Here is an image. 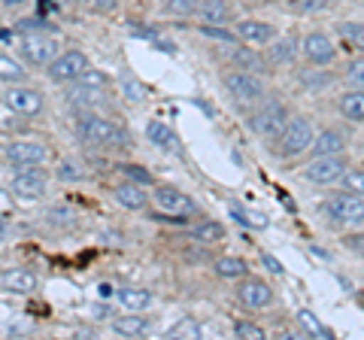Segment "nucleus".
Returning <instances> with one entry per match:
<instances>
[{
    "instance_id": "1",
    "label": "nucleus",
    "mask_w": 364,
    "mask_h": 340,
    "mask_svg": "<svg viewBox=\"0 0 364 340\" xmlns=\"http://www.w3.org/2000/svg\"><path fill=\"white\" fill-rule=\"evenodd\" d=\"M322 216L334 225H346V228H358L364 225V198L352 195V191H337L322 201Z\"/></svg>"
},
{
    "instance_id": "2",
    "label": "nucleus",
    "mask_w": 364,
    "mask_h": 340,
    "mask_svg": "<svg viewBox=\"0 0 364 340\" xmlns=\"http://www.w3.org/2000/svg\"><path fill=\"white\" fill-rule=\"evenodd\" d=\"M76 134H79V140H85L91 146H128V134L116 122L91 116V112L76 122Z\"/></svg>"
},
{
    "instance_id": "3",
    "label": "nucleus",
    "mask_w": 364,
    "mask_h": 340,
    "mask_svg": "<svg viewBox=\"0 0 364 340\" xmlns=\"http://www.w3.org/2000/svg\"><path fill=\"white\" fill-rule=\"evenodd\" d=\"M313 140H316L313 122L306 116H289L286 128H282L279 137H277V155L294 158V155H301L304 149H310Z\"/></svg>"
},
{
    "instance_id": "4",
    "label": "nucleus",
    "mask_w": 364,
    "mask_h": 340,
    "mask_svg": "<svg viewBox=\"0 0 364 340\" xmlns=\"http://www.w3.org/2000/svg\"><path fill=\"white\" fill-rule=\"evenodd\" d=\"M286 122H289L286 104H279V100H267V104H261L252 116H249V128H252L258 137L277 140L279 131L286 128Z\"/></svg>"
},
{
    "instance_id": "5",
    "label": "nucleus",
    "mask_w": 364,
    "mask_h": 340,
    "mask_svg": "<svg viewBox=\"0 0 364 340\" xmlns=\"http://www.w3.org/2000/svg\"><path fill=\"white\" fill-rule=\"evenodd\" d=\"M349 170L346 158L343 155H316L313 161L304 164V179L313 186H331V183H340L343 179V174Z\"/></svg>"
},
{
    "instance_id": "6",
    "label": "nucleus",
    "mask_w": 364,
    "mask_h": 340,
    "mask_svg": "<svg viewBox=\"0 0 364 340\" xmlns=\"http://www.w3.org/2000/svg\"><path fill=\"white\" fill-rule=\"evenodd\" d=\"M155 203H158V210L164 213L161 219H173V222H186L191 213H198V203L188 195H182V191L173 188V186H158L155 188Z\"/></svg>"
},
{
    "instance_id": "7",
    "label": "nucleus",
    "mask_w": 364,
    "mask_h": 340,
    "mask_svg": "<svg viewBox=\"0 0 364 340\" xmlns=\"http://www.w3.org/2000/svg\"><path fill=\"white\" fill-rule=\"evenodd\" d=\"M225 88L231 92L234 100L240 104H255L264 95V83L258 79V73H246V70H234V73H225Z\"/></svg>"
},
{
    "instance_id": "8",
    "label": "nucleus",
    "mask_w": 364,
    "mask_h": 340,
    "mask_svg": "<svg viewBox=\"0 0 364 340\" xmlns=\"http://www.w3.org/2000/svg\"><path fill=\"white\" fill-rule=\"evenodd\" d=\"M18 52L25 55L28 64H52L55 58H58V43H55L52 37H46V33H28V37H21V46Z\"/></svg>"
},
{
    "instance_id": "9",
    "label": "nucleus",
    "mask_w": 364,
    "mask_h": 340,
    "mask_svg": "<svg viewBox=\"0 0 364 340\" xmlns=\"http://www.w3.org/2000/svg\"><path fill=\"white\" fill-rule=\"evenodd\" d=\"M301 52H304V58L316 64V67H322V64H331L337 58V46H334V40L328 37V33L322 31H313V33H306V37L301 40Z\"/></svg>"
},
{
    "instance_id": "10",
    "label": "nucleus",
    "mask_w": 364,
    "mask_h": 340,
    "mask_svg": "<svg viewBox=\"0 0 364 340\" xmlns=\"http://www.w3.org/2000/svg\"><path fill=\"white\" fill-rule=\"evenodd\" d=\"M85 70H88V58L82 52H64L49 64V79L52 83H76Z\"/></svg>"
},
{
    "instance_id": "11",
    "label": "nucleus",
    "mask_w": 364,
    "mask_h": 340,
    "mask_svg": "<svg viewBox=\"0 0 364 340\" xmlns=\"http://www.w3.org/2000/svg\"><path fill=\"white\" fill-rule=\"evenodd\" d=\"M237 301H240L243 307H249V310L270 307L273 304V289L258 277H243L240 286H237Z\"/></svg>"
},
{
    "instance_id": "12",
    "label": "nucleus",
    "mask_w": 364,
    "mask_h": 340,
    "mask_svg": "<svg viewBox=\"0 0 364 340\" xmlns=\"http://www.w3.org/2000/svg\"><path fill=\"white\" fill-rule=\"evenodd\" d=\"M13 195L21 201H37L46 195V174L37 167H18L13 176Z\"/></svg>"
},
{
    "instance_id": "13",
    "label": "nucleus",
    "mask_w": 364,
    "mask_h": 340,
    "mask_svg": "<svg viewBox=\"0 0 364 340\" xmlns=\"http://www.w3.org/2000/svg\"><path fill=\"white\" fill-rule=\"evenodd\" d=\"M4 104L13 110V112H21V116H37L43 110V95L37 88H25V85H13L9 92L4 95Z\"/></svg>"
},
{
    "instance_id": "14",
    "label": "nucleus",
    "mask_w": 364,
    "mask_h": 340,
    "mask_svg": "<svg viewBox=\"0 0 364 340\" xmlns=\"http://www.w3.org/2000/svg\"><path fill=\"white\" fill-rule=\"evenodd\" d=\"M6 158L13 161V167H37L49 158V149L43 143H33V140H18L6 149Z\"/></svg>"
},
{
    "instance_id": "15",
    "label": "nucleus",
    "mask_w": 364,
    "mask_h": 340,
    "mask_svg": "<svg viewBox=\"0 0 364 340\" xmlns=\"http://www.w3.org/2000/svg\"><path fill=\"white\" fill-rule=\"evenodd\" d=\"M237 37L246 46H267V43L277 40V28L267 25V21H258V18H243L237 21Z\"/></svg>"
},
{
    "instance_id": "16",
    "label": "nucleus",
    "mask_w": 364,
    "mask_h": 340,
    "mask_svg": "<svg viewBox=\"0 0 364 340\" xmlns=\"http://www.w3.org/2000/svg\"><path fill=\"white\" fill-rule=\"evenodd\" d=\"M231 64H234V70H246V73H267V58L261 52H255V46H237L231 49Z\"/></svg>"
},
{
    "instance_id": "17",
    "label": "nucleus",
    "mask_w": 364,
    "mask_h": 340,
    "mask_svg": "<svg viewBox=\"0 0 364 340\" xmlns=\"http://www.w3.org/2000/svg\"><path fill=\"white\" fill-rule=\"evenodd\" d=\"M198 16L203 25H231L234 21V6L228 0H200L198 6Z\"/></svg>"
},
{
    "instance_id": "18",
    "label": "nucleus",
    "mask_w": 364,
    "mask_h": 340,
    "mask_svg": "<svg viewBox=\"0 0 364 340\" xmlns=\"http://www.w3.org/2000/svg\"><path fill=\"white\" fill-rule=\"evenodd\" d=\"M6 292H16V294H31L40 289V280L31 274V270H21V267H13V270H4V277H0Z\"/></svg>"
},
{
    "instance_id": "19",
    "label": "nucleus",
    "mask_w": 364,
    "mask_h": 340,
    "mask_svg": "<svg viewBox=\"0 0 364 340\" xmlns=\"http://www.w3.org/2000/svg\"><path fill=\"white\" fill-rule=\"evenodd\" d=\"M337 110H340V116H343L346 122L364 124V88H352V92L340 95Z\"/></svg>"
},
{
    "instance_id": "20",
    "label": "nucleus",
    "mask_w": 364,
    "mask_h": 340,
    "mask_svg": "<svg viewBox=\"0 0 364 340\" xmlns=\"http://www.w3.org/2000/svg\"><path fill=\"white\" fill-rule=\"evenodd\" d=\"M146 137H149V143H155L158 149H164V152H179V137H176V131L170 128V124H164V122H149V124H146Z\"/></svg>"
},
{
    "instance_id": "21",
    "label": "nucleus",
    "mask_w": 364,
    "mask_h": 340,
    "mask_svg": "<svg viewBox=\"0 0 364 340\" xmlns=\"http://www.w3.org/2000/svg\"><path fill=\"white\" fill-rule=\"evenodd\" d=\"M310 149H313L316 155H343V149H346V137H343L340 131L328 128V131H322V134H316V140H313Z\"/></svg>"
},
{
    "instance_id": "22",
    "label": "nucleus",
    "mask_w": 364,
    "mask_h": 340,
    "mask_svg": "<svg viewBox=\"0 0 364 340\" xmlns=\"http://www.w3.org/2000/svg\"><path fill=\"white\" fill-rule=\"evenodd\" d=\"M116 201L122 203V207H128V210H143L146 203H149V198H146V191L140 188V183H122L116 188Z\"/></svg>"
},
{
    "instance_id": "23",
    "label": "nucleus",
    "mask_w": 364,
    "mask_h": 340,
    "mask_svg": "<svg viewBox=\"0 0 364 340\" xmlns=\"http://www.w3.org/2000/svg\"><path fill=\"white\" fill-rule=\"evenodd\" d=\"M213 270H215V274H219L222 280H243V277H249V265L243 262V258H237V255H222V258H215Z\"/></svg>"
},
{
    "instance_id": "24",
    "label": "nucleus",
    "mask_w": 364,
    "mask_h": 340,
    "mask_svg": "<svg viewBox=\"0 0 364 340\" xmlns=\"http://www.w3.org/2000/svg\"><path fill=\"white\" fill-rule=\"evenodd\" d=\"M67 100H70V107H79V110H91L97 104H104V88H91V85H79L70 95H67Z\"/></svg>"
},
{
    "instance_id": "25",
    "label": "nucleus",
    "mask_w": 364,
    "mask_h": 340,
    "mask_svg": "<svg viewBox=\"0 0 364 340\" xmlns=\"http://www.w3.org/2000/svg\"><path fill=\"white\" fill-rule=\"evenodd\" d=\"M112 331H116L119 337H143L146 331H149V322L131 310L128 316H122V319L112 322Z\"/></svg>"
},
{
    "instance_id": "26",
    "label": "nucleus",
    "mask_w": 364,
    "mask_h": 340,
    "mask_svg": "<svg viewBox=\"0 0 364 340\" xmlns=\"http://www.w3.org/2000/svg\"><path fill=\"white\" fill-rule=\"evenodd\" d=\"M301 52V43L298 40H291V37H282V40H277L270 46V52H267V61L270 64H289L294 55Z\"/></svg>"
},
{
    "instance_id": "27",
    "label": "nucleus",
    "mask_w": 364,
    "mask_h": 340,
    "mask_svg": "<svg viewBox=\"0 0 364 340\" xmlns=\"http://www.w3.org/2000/svg\"><path fill=\"white\" fill-rule=\"evenodd\" d=\"M119 301H122L124 310L140 313V310H146L152 304V292L149 289H122L119 292Z\"/></svg>"
},
{
    "instance_id": "28",
    "label": "nucleus",
    "mask_w": 364,
    "mask_h": 340,
    "mask_svg": "<svg viewBox=\"0 0 364 340\" xmlns=\"http://www.w3.org/2000/svg\"><path fill=\"white\" fill-rule=\"evenodd\" d=\"M191 237H195L198 243H203V246H207V243H219V240H225V225L207 219V222H200V225L191 228Z\"/></svg>"
},
{
    "instance_id": "29",
    "label": "nucleus",
    "mask_w": 364,
    "mask_h": 340,
    "mask_svg": "<svg viewBox=\"0 0 364 340\" xmlns=\"http://www.w3.org/2000/svg\"><path fill=\"white\" fill-rule=\"evenodd\" d=\"M340 37H343L346 49H355L364 55V21H343L340 25Z\"/></svg>"
},
{
    "instance_id": "30",
    "label": "nucleus",
    "mask_w": 364,
    "mask_h": 340,
    "mask_svg": "<svg viewBox=\"0 0 364 340\" xmlns=\"http://www.w3.org/2000/svg\"><path fill=\"white\" fill-rule=\"evenodd\" d=\"M25 79V67L18 61H13L9 55H0V83H9V85H18Z\"/></svg>"
},
{
    "instance_id": "31",
    "label": "nucleus",
    "mask_w": 364,
    "mask_h": 340,
    "mask_svg": "<svg viewBox=\"0 0 364 340\" xmlns=\"http://www.w3.org/2000/svg\"><path fill=\"white\" fill-rule=\"evenodd\" d=\"M298 322L304 325V331L310 334V337H318V340H328V337H331V328H325L310 310H301V313H298Z\"/></svg>"
},
{
    "instance_id": "32",
    "label": "nucleus",
    "mask_w": 364,
    "mask_h": 340,
    "mask_svg": "<svg viewBox=\"0 0 364 340\" xmlns=\"http://www.w3.org/2000/svg\"><path fill=\"white\" fill-rule=\"evenodd\" d=\"M340 186H343V191H352V195L364 198V167H349L343 179H340Z\"/></svg>"
},
{
    "instance_id": "33",
    "label": "nucleus",
    "mask_w": 364,
    "mask_h": 340,
    "mask_svg": "<svg viewBox=\"0 0 364 340\" xmlns=\"http://www.w3.org/2000/svg\"><path fill=\"white\" fill-rule=\"evenodd\" d=\"M200 33L210 40H219V43H228V46H237V31H228L225 25H200Z\"/></svg>"
},
{
    "instance_id": "34",
    "label": "nucleus",
    "mask_w": 364,
    "mask_h": 340,
    "mask_svg": "<svg viewBox=\"0 0 364 340\" xmlns=\"http://www.w3.org/2000/svg\"><path fill=\"white\" fill-rule=\"evenodd\" d=\"M231 216H234L237 222H240V225H249V228H264V225H267V219H264V216H258V213L252 216V213L243 210L240 203H231Z\"/></svg>"
},
{
    "instance_id": "35",
    "label": "nucleus",
    "mask_w": 364,
    "mask_h": 340,
    "mask_svg": "<svg viewBox=\"0 0 364 340\" xmlns=\"http://www.w3.org/2000/svg\"><path fill=\"white\" fill-rule=\"evenodd\" d=\"M119 85H122V95L128 97V100H134V104H140V100H146V88L136 83V79H131L128 73H124L122 79H119Z\"/></svg>"
},
{
    "instance_id": "36",
    "label": "nucleus",
    "mask_w": 364,
    "mask_h": 340,
    "mask_svg": "<svg viewBox=\"0 0 364 340\" xmlns=\"http://www.w3.org/2000/svg\"><path fill=\"white\" fill-rule=\"evenodd\" d=\"M234 337H243V340H264V328L255 325V322L237 319V322H234Z\"/></svg>"
},
{
    "instance_id": "37",
    "label": "nucleus",
    "mask_w": 364,
    "mask_h": 340,
    "mask_svg": "<svg viewBox=\"0 0 364 340\" xmlns=\"http://www.w3.org/2000/svg\"><path fill=\"white\" fill-rule=\"evenodd\" d=\"M167 337L170 340H176V337H200V325L195 319H182V322H176L173 328H170Z\"/></svg>"
},
{
    "instance_id": "38",
    "label": "nucleus",
    "mask_w": 364,
    "mask_h": 340,
    "mask_svg": "<svg viewBox=\"0 0 364 340\" xmlns=\"http://www.w3.org/2000/svg\"><path fill=\"white\" fill-rule=\"evenodd\" d=\"M200 0H167V13L170 16H198Z\"/></svg>"
},
{
    "instance_id": "39",
    "label": "nucleus",
    "mask_w": 364,
    "mask_h": 340,
    "mask_svg": "<svg viewBox=\"0 0 364 340\" xmlns=\"http://www.w3.org/2000/svg\"><path fill=\"white\" fill-rule=\"evenodd\" d=\"M119 170H122V174L131 179V183H140V186H152V174H149V170H143L140 164H119Z\"/></svg>"
},
{
    "instance_id": "40",
    "label": "nucleus",
    "mask_w": 364,
    "mask_h": 340,
    "mask_svg": "<svg viewBox=\"0 0 364 340\" xmlns=\"http://www.w3.org/2000/svg\"><path fill=\"white\" fill-rule=\"evenodd\" d=\"M346 79H349V85L364 88V55H358V58H352L346 64Z\"/></svg>"
},
{
    "instance_id": "41",
    "label": "nucleus",
    "mask_w": 364,
    "mask_h": 340,
    "mask_svg": "<svg viewBox=\"0 0 364 340\" xmlns=\"http://www.w3.org/2000/svg\"><path fill=\"white\" fill-rule=\"evenodd\" d=\"M289 6L294 13H318L328 6V0H289Z\"/></svg>"
},
{
    "instance_id": "42",
    "label": "nucleus",
    "mask_w": 364,
    "mask_h": 340,
    "mask_svg": "<svg viewBox=\"0 0 364 340\" xmlns=\"http://www.w3.org/2000/svg\"><path fill=\"white\" fill-rule=\"evenodd\" d=\"M79 85H91V88H107V76L100 73V70H85L82 76L76 79Z\"/></svg>"
},
{
    "instance_id": "43",
    "label": "nucleus",
    "mask_w": 364,
    "mask_h": 340,
    "mask_svg": "<svg viewBox=\"0 0 364 340\" xmlns=\"http://www.w3.org/2000/svg\"><path fill=\"white\" fill-rule=\"evenodd\" d=\"M18 31L21 33H43L46 25H43V18H21L18 21Z\"/></svg>"
},
{
    "instance_id": "44",
    "label": "nucleus",
    "mask_w": 364,
    "mask_h": 340,
    "mask_svg": "<svg viewBox=\"0 0 364 340\" xmlns=\"http://www.w3.org/2000/svg\"><path fill=\"white\" fill-rule=\"evenodd\" d=\"M58 176H61V179H79V176H82V170H79L73 161H64V164L58 167Z\"/></svg>"
},
{
    "instance_id": "45",
    "label": "nucleus",
    "mask_w": 364,
    "mask_h": 340,
    "mask_svg": "<svg viewBox=\"0 0 364 340\" xmlns=\"http://www.w3.org/2000/svg\"><path fill=\"white\" fill-rule=\"evenodd\" d=\"M261 262L267 265V270H270V274H279V277H282V265H279V262H277V258H273V255H267V253H264V255H261Z\"/></svg>"
},
{
    "instance_id": "46",
    "label": "nucleus",
    "mask_w": 364,
    "mask_h": 340,
    "mask_svg": "<svg viewBox=\"0 0 364 340\" xmlns=\"http://www.w3.org/2000/svg\"><path fill=\"white\" fill-rule=\"evenodd\" d=\"M97 289H100V298H112V292H116V289L109 286V282H100Z\"/></svg>"
},
{
    "instance_id": "47",
    "label": "nucleus",
    "mask_w": 364,
    "mask_h": 340,
    "mask_svg": "<svg viewBox=\"0 0 364 340\" xmlns=\"http://www.w3.org/2000/svg\"><path fill=\"white\" fill-rule=\"evenodd\" d=\"M6 234H9V225H6L4 219H0V240H4V237H6Z\"/></svg>"
},
{
    "instance_id": "48",
    "label": "nucleus",
    "mask_w": 364,
    "mask_h": 340,
    "mask_svg": "<svg viewBox=\"0 0 364 340\" xmlns=\"http://www.w3.org/2000/svg\"><path fill=\"white\" fill-rule=\"evenodd\" d=\"M0 4H6V6H18V4H25V0H0Z\"/></svg>"
}]
</instances>
